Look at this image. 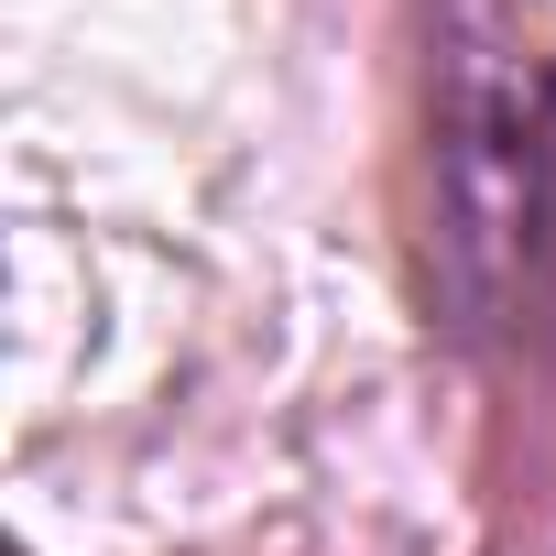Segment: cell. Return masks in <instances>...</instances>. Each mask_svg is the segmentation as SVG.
<instances>
[{
	"label": "cell",
	"mask_w": 556,
	"mask_h": 556,
	"mask_svg": "<svg viewBox=\"0 0 556 556\" xmlns=\"http://www.w3.org/2000/svg\"><path fill=\"white\" fill-rule=\"evenodd\" d=\"M556 197V66L534 0H447L437 12V295L447 328L491 339L534 295Z\"/></svg>",
	"instance_id": "6da1fadb"
}]
</instances>
